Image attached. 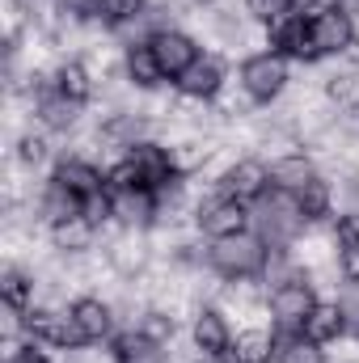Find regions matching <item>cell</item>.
I'll list each match as a JSON object with an SVG mask.
<instances>
[{"mask_svg": "<svg viewBox=\"0 0 359 363\" xmlns=\"http://www.w3.org/2000/svg\"><path fill=\"white\" fill-rule=\"evenodd\" d=\"M199 363H233V355H203Z\"/></svg>", "mask_w": 359, "mask_h": 363, "instance_id": "36", "label": "cell"}, {"mask_svg": "<svg viewBox=\"0 0 359 363\" xmlns=\"http://www.w3.org/2000/svg\"><path fill=\"white\" fill-rule=\"evenodd\" d=\"M17 4H21V9H34V0H17Z\"/></svg>", "mask_w": 359, "mask_h": 363, "instance_id": "37", "label": "cell"}, {"mask_svg": "<svg viewBox=\"0 0 359 363\" xmlns=\"http://www.w3.org/2000/svg\"><path fill=\"white\" fill-rule=\"evenodd\" d=\"M55 89L64 93V97H72L77 106H85L93 97V81H89V68L81 64V60H68L60 72H55Z\"/></svg>", "mask_w": 359, "mask_h": 363, "instance_id": "26", "label": "cell"}, {"mask_svg": "<svg viewBox=\"0 0 359 363\" xmlns=\"http://www.w3.org/2000/svg\"><path fill=\"white\" fill-rule=\"evenodd\" d=\"M270 51H279L283 60L313 64L317 51H313V38H309V17H304V13H292V17L275 21V26H270Z\"/></svg>", "mask_w": 359, "mask_h": 363, "instance_id": "10", "label": "cell"}, {"mask_svg": "<svg viewBox=\"0 0 359 363\" xmlns=\"http://www.w3.org/2000/svg\"><path fill=\"white\" fill-rule=\"evenodd\" d=\"M309 38H313L317 60L351 51V47H355V21H351V9H338V4H321V9H313V13H309Z\"/></svg>", "mask_w": 359, "mask_h": 363, "instance_id": "4", "label": "cell"}, {"mask_svg": "<svg viewBox=\"0 0 359 363\" xmlns=\"http://www.w3.org/2000/svg\"><path fill=\"white\" fill-rule=\"evenodd\" d=\"M313 308H317V291H313V283L304 274H287L270 291V317H275L279 334H300Z\"/></svg>", "mask_w": 359, "mask_h": 363, "instance_id": "3", "label": "cell"}, {"mask_svg": "<svg viewBox=\"0 0 359 363\" xmlns=\"http://www.w3.org/2000/svg\"><path fill=\"white\" fill-rule=\"evenodd\" d=\"M68 313H72V321H77L85 347H89V342H106V338L114 334V317H110V308H106L97 296H81V300H72Z\"/></svg>", "mask_w": 359, "mask_h": 363, "instance_id": "12", "label": "cell"}, {"mask_svg": "<svg viewBox=\"0 0 359 363\" xmlns=\"http://www.w3.org/2000/svg\"><path fill=\"white\" fill-rule=\"evenodd\" d=\"M148 9V0H101V21L106 26H127V21H140Z\"/></svg>", "mask_w": 359, "mask_h": 363, "instance_id": "27", "label": "cell"}, {"mask_svg": "<svg viewBox=\"0 0 359 363\" xmlns=\"http://www.w3.org/2000/svg\"><path fill=\"white\" fill-rule=\"evenodd\" d=\"M250 220H254V211H250L245 203L228 199V194H220V199H211V203L199 207V228H203L211 241H224V237L250 233Z\"/></svg>", "mask_w": 359, "mask_h": 363, "instance_id": "9", "label": "cell"}, {"mask_svg": "<svg viewBox=\"0 0 359 363\" xmlns=\"http://www.w3.org/2000/svg\"><path fill=\"white\" fill-rule=\"evenodd\" d=\"M51 182H60V186H64L68 194H77L81 203H85L89 194H97V190H106V174H101L97 165H89V161H81V157L60 161L55 174H51Z\"/></svg>", "mask_w": 359, "mask_h": 363, "instance_id": "14", "label": "cell"}, {"mask_svg": "<svg viewBox=\"0 0 359 363\" xmlns=\"http://www.w3.org/2000/svg\"><path fill=\"white\" fill-rule=\"evenodd\" d=\"M245 13L254 21H263V26H275V21L296 13V0H245Z\"/></svg>", "mask_w": 359, "mask_h": 363, "instance_id": "28", "label": "cell"}, {"mask_svg": "<svg viewBox=\"0 0 359 363\" xmlns=\"http://www.w3.org/2000/svg\"><path fill=\"white\" fill-rule=\"evenodd\" d=\"M267 262H270V250L258 233H237V237L211 241V250H207V267L220 279H233V283L267 274Z\"/></svg>", "mask_w": 359, "mask_h": 363, "instance_id": "1", "label": "cell"}, {"mask_svg": "<svg viewBox=\"0 0 359 363\" xmlns=\"http://www.w3.org/2000/svg\"><path fill=\"white\" fill-rule=\"evenodd\" d=\"M43 157H47V144L34 140V135H26V140H21V161H26V165H38Z\"/></svg>", "mask_w": 359, "mask_h": 363, "instance_id": "33", "label": "cell"}, {"mask_svg": "<svg viewBox=\"0 0 359 363\" xmlns=\"http://www.w3.org/2000/svg\"><path fill=\"white\" fill-rule=\"evenodd\" d=\"M292 199H296V207H300V216H304L309 224H313V220H326L330 207H334V190H330L326 178H313L304 190H296Z\"/></svg>", "mask_w": 359, "mask_h": 363, "instance_id": "25", "label": "cell"}, {"mask_svg": "<svg viewBox=\"0 0 359 363\" xmlns=\"http://www.w3.org/2000/svg\"><path fill=\"white\" fill-rule=\"evenodd\" d=\"M127 157L136 161V169H140V178H144V190H153L157 199L178 186V165H174V152H170V148L140 140V144L127 148Z\"/></svg>", "mask_w": 359, "mask_h": 363, "instance_id": "8", "label": "cell"}, {"mask_svg": "<svg viewBox=\"0 0 359 363\" xmlns=\"http://www.w3.org/2000/svg\"><path fill=\"white\" fill-rule=\"evenodd\" d=\"M270 190V169L263 165V161H237L228 174H224V182H220V194H228V199H237V203H258L263 194Z\"/></svg>", "mask_w": 359, "mask_h": 363, "instance_id": "11", "label": "cell"}, {"mask_svg": "<svg viewBox=\"0 0 359 363\" xmlns=\"http://www.w3.org/2000/svg\"><path fill=\"white\" fill-rule=\"evenodd\" d=\"M77 114H81V106H77L72 97H64L55 85L38 93V123H43V127H51V131H68V127L77 123Z\"/></svg>", "mask_w": 359, "mask_h": 363, "instance_id": "20", "label": "cell"}, {"mask_svg": "<svg viewBox=\"0 0 359 363\" xmlns=\"http://www.w3.org/2000/svg\"><path fill=\"white\" fill-rule=\"evenodd\" d=\"M81 216H89L93 224H106V220L114 216V194H110V186L97 190V194H89V199L81 203Z\"/></svg>", "mask_w": 359, "mask_h": 363, "instance_id": "29", "label": "cell"}, {"mask_svg": "<svg viewBox=\"0 0 359 363\" xmlns=\"http://www.w3.org/2000/svg\"><path fill=\"white\" fill-rule=\"evenodd\" d=\"M194 347H199L203 355H228V347H233V330H228L224 313L203 308V313L194 317Z\"/></svg>", "mask_w": 359, "mask_h": 363, "instance_id": "18", "label": "cell"}, {"mask_svg": "<svg viewBox=\"0 0 359 363\" xmlns=\"http://www.w3.org/2000/svg\"><path fill=\"white\" fill-rule=\"evenodd\" d=\"M127 77H131L140 89H153V85H161V81H165V72H161V64H157V55H153V43H148V38L127 47Z\"/></svg>", "mask_w": 359, "mask_h": 363, "instance_id": "22", "label": "cell"}, {"mask_svg": "<svg viewBox=\"0 0 359 363\" xmlns=\"http://www.w3.org/2000/svg\"><path fill=\"white\" fill-rule=\"evenodd\" d=\"M334 237H338V250H359V211H351V216H338Z\"/></svg>", "mask_w": 359, "mask_h": 363, "instance_id": "30", "label": "cell"}, {"mask_svg": "<svg viewBox=\"0 0 359 363\" xmlns=\"http://www.w3.org/2000/svg\"><path fill=\"white\" fill-rule=\"evenodd\" d=\"M338 267L347 283H359V250H338Z\"/></svg>", "mask_w": 359, "mask_h": 363, "instance_id": "32", "label": "cell"}, {"mask_svg": "<svg viewBox=\"0 0 359 363\" xmlns=\"http://www.w3.org/2000/svg\"><path fill=\"white\" fill-rule=\"evenodd\" d=\"M148 43H153V55H157V64H161L165 81H178V77H186V72L203 60V55H199V43H194L190 34L174 30V26L153 30V34H148Z\"/></svg>", "mask_w": 359, "mask_h": 363, "instance_id": "7", "label": "cell"}, {"mask_svg": "<svg viewBox=\"0 0 359 363\" xmlns=\"http://www.w3.org/2000/svg\"><path fill=\"white\" fill-rule=\"evenodd\" d=\"M21 330L30 334V342L38 347H55V351H77V347H85V338H81V330H77V321H72V313H47V308H30L26 317H21Z\"/></svg>", "mask_w": 359, "mask_h": 363, "instance_id": "5", "label": "cell"}, {"mask_svg": "<svg viewBox=\"0 0 359 363\" xmlns=\"http://www.w3.org/2000/svg\"><path fill=\"white\" fill-rule=\"evenodd\" d=\"M178 85L182 97H194V101H211L216 93H220V85H224V64L216 60V55H203L186 77H178L174 81Z\"/></svg>", "mask_w": 359, "mask_h": 363, "instance_id": "15", "label": "cell"}, {"mask_svg": "<svg viewBox=\"0 0 359 363\" xmlns=\"http://www.w3.org/2000/svg\"><path fill=\"white\" fill-rule=\"evenodd\" d=\"M313 178H317V169H313V161L304 152H287V157L270 161V190L296 194V190H304Z\"/></svg>", "mask_w": 359, "mask_h": 363, "instance_id": "16", "label": "cell"}, {"mask_svg": "<svg viewBox=\"0 0 359 363\" xmlns=\"http://www.w3.org/2000/svg\"><path fill=\"white\" fill-rule=\"evenodd\" d=\"M140 330H144L148 338H157V342H170V338H174V317H165V313H148Z\"/></svg>", "mask_w": 359, "mask_h": 363, "instance_id": "31", "label": "cell"}, {"mask_svg": "<svg viewBox=\"0 0 359 363\" xmlns=\"http://www.w3.org/2000/svg\"><path fill=\"white\" fill-rule=\"evenodd\" d=\"M110 355L114 363H165V342H157V338H148L140 325L136 330H127V334H114L110 338Z\"/></svg>", "mask_w": 359, "mask_h": 363, "instance_id": "13", "label": "cell"}, {"mask_svg": "<svg viewBox=\"0 0 359 363\" xmlns=\"http://www.w3.org/2000/svg\"><path fill=\"white\" fill-rule=\"evenodd\" d=\"M0 300H4V313L9 317H26L30 313V300H34V283L21 271H4L0 274Z\"/></svg>", "mask_w": 359, "mask_h": 363, "instance_id": "24", "label": "cell"}, {"mask_svg": "<svg viewBox=\"0 0 359 363\" xmlns=\"http://www.w3.org/2000/svg\"><path fill=\"white\" fill-rule=\"evenodd\" d=\"M93 237H97V224H93L89 216H81V211L51 224V241H55V250H64V254H85L93 245Z\"/></svg>", "mask_w": 359, "mask_h": 363, "instance_id": "19", "label": "cell"}, {"mask_svg": "<svg viewBox=\"0 0 359 363\" xmlns=\"http://www.w3.org/2000/svg\"><path fill=\"white\" fill-rule=\"evenodd\" d=\"M304 338H313V342H334V338H343L347 334V304H326V300H317V308L309 313V321H304V330H300Z\"/></svg>", "mask_w": 359, "mask_h": 363, "instance_id": "17", "label": "cell"}, {"mask_svg": "<svg viewBox=\"0 0 359 363\" xmlns=\"http://www.w3.org/2000/svg\"><path fill=\"white\" fill-rule=\"evenodd\" d=\"M9 363H47V359H43V351H34V342H30V347H21Z\"/></svg>", "mask_w": 359, "mask_h": 363, "instance_id": "35", "label": "cell"}, {"mask_svg": "<svg viewBox=\"0 0 359 363\" xmlns=\"http://www.w3.org/2000/svg\"><path fill=\"white\" fill-rule=\"evenodd\" d=\"M228 355H233V363H270L275 359V334L270 330H241V334H233Z\"/></svg>", "mask_w": 359, "mask_h": 363, "instance_id": "21", "label": "cell"}, {"mask_svg": "<svg viewBox=\"0 0 359 363\" xmlns=\"http://www.w3.org/2000/svg\"><path fill=\"white\" fill-rule=\"evenodd\" d=\"M275 363H326V351L304 334H275Z\"/></svg>", "mask_w": 359, "mask_h": 363, "instance_id": "23", "label": "cell"}, {"mask_svg": "<svg viewBox=\"0 0 359 363\" xmlns=\"http://www.w3.org/2000/svg\"><path fill=\"white\" fill-rule=\"evenodd\" d=\"M241 89L250 93L254 101H275L283 85H287V60L279 51H258L241 64Z\"/></svg>", "mask_w": 359, "mask_h": 363, "instance_id": "6", "label": "cell"}, {"mask_svg": "<svg viewBox=\"0 0 359 363\" xmlns=\"http://www.w3.org/2000/svg\"><path fill=\"white\" fill-rule=\"evenodd\" d=\"M254 224H258V237L267 241V250H287V245L300 237V228H304L309 220L300 216V207H296L292 194H283V190H267V194L258 199Z\"/></svg>", "mask_w": 359, "mask_h": 363, "instance_id": "2", "label": "cell"}, {"mask_svg": "<svg viewBox=\"0 0 359 363\" xmlns=\"http://www.w3.org/2000/svg\"><path fill=\"white\" fill-rule=\"evenodd\" d=\"M64 9L77 13V17H97L101 13V0H64Z\"/></svg>", "mask_w": 359, "mask_h": 363, "instance_id": "34", "label": "cell"}]
</instances>
